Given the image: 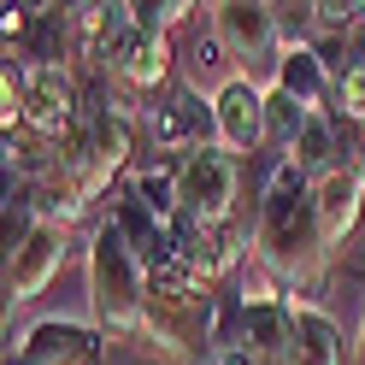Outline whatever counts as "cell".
<instances>
[{"label":"cell","instance_id":"obj_1","mask_svg":"<svg viewBox=\"0 0 365 365\" xmlns=\"http://www.w3.org/2000/svg\"><path fill=\"white\" fill-rule=\"evenodd\" d=\"M254 259L294 301H312L324 271H330V242H324V224H318L312 177L294 159H283L277 177H271V195H265L259 224H254Z\"/></svg>","mask_w":365,"mask_h":365},{"label":"cell","instance_id":"obj_2","mask_svg":"<svg viewBox=\"0 0 365 365\" xmlns=\"http://www.w3.org/2000/svg\"><path fill=\"white\" fill-rule=\"evenodd\" d=\"M218 318H224V289L200 283L182 259L153 271L148 318L135 348L153 354L159 365H212L218 354Z\"/></svg>","mask_w":365,"mask_h":365},{"label":"cell","instance_id":"obj_3","mask_svg":"<svg viewBox=\"0 0 365 365\" xmlns=\"http://www.w3.org/2000/svg\"><path fill=\"white\" fill-rule=\"evenodd\" d=\"M148 294H153L148 265L101 218L95 236H88V312H95V330L106 341H135L142 336V318H148Z\"/></svg>","mask_w":365,"mask_h":365},{"label":"cell","instance_id":"obj_4","mask_svg":"<svg viewBox=\"0 0 365 365\" xmlns=\"http://www.w3.org/2000/svg\"><path fill=\"white\" fill-rule=\"evenodd\" d=\"M242 177H247V159H236L230 148H195L177 159V195H182V212L200 218V224H236L242 218Z\"/></svg>","mask_w":365,"mask_h":365},{"label":"cell","instance_id":"obj_5","mask_svg":"<svg viewBox=\"0 0 365 365\" xmlns=\"http://www.w3.org/2000/svg\"><path fill=\"white\" fill-rule=\"evenodd\" d=\"M135 130L153 142V153H195V148H207L218 142V124H212V101L200 95V88L189 83H171L165 95H153L142 106V118H135Z\"/></svg>","mask_w":365,"mask_h":365},{"label":"cell","instance_id":"obj_6","mask_svg":"<svg viewBox=\"0 0 365 365\" xmlns=\"http://www.w3.org/2000/svg\"><path fill=\"white\" fill-rule=\"evenodd\" d=\"M212 36L242 65H277L283 59L277 6H265V0H224V6H212Z\"/></svg>","mask_w":365,"mask_h":365},{"label":"cell","instance_id":"obj_7","mask_svg":"<svg viewBox=\"0 0 365 365\" xmlns=\"http://www.w3.org/2000/svg\"><path fill=\"white\" fill-rule=\"evenodd\" d=\"M65 254H71V230L41 218L36 230H30V236L6 254V301H12V307L36 301V294H41V289H48L59 271H65Z\"/></svg>","mask_w":365,"mask_h":365},{"label":"cell","instance_id":"obj_8","mask_svg":"<svg viewBox=\"0 0 365 365\" xmlns=\"http://www.w3.org/2000/svg\"><path fill=\"white\" fill-rule=\"evenodd\" d=\"M265 95L254 77H224L212 95V124H218V148H230L236 159L265 153Z\"/></svg>","mask_w":365,"mask_h":365},{"label":"cell","instance_id":"obj_9","mask_svg":"<svg viewBox=\"0 0 365 365\" xmlns=\"http://www.w3.org/2000/svg\"><path fill=\"white\" fill-rule=\"evenodd\" d=\"M101 330L77 324V318H41V324L24 330L18 354L6 365H101Z\"/></svg>","mask_w":365,"mask_h":365},{"label":"cell","instance_id":"obj_10","mask_svg":"<svg viewBox=\"0 0 365 365\" xmlns=\"http://www.w3.org/2000/svg\"><path fill=\"white\" fill-rule=\"evenodd\" d=\"M312 200H318L324 242H330V254H336V247L359 230V218H365V177L348 171V165H330L324 177H312Z\"/></svg>","mask_w":365,"mask_h":365},{"label":"cell","instance_id":"obj_11","mask_svg":"<svg viewBox=\"0 0 365 365\" xmlns=\"http://www.w3.org/2000/svg\"><path fill=\"white\" fill-rule=\"evenodd\" d=\"M271 88L307 112H336V77L318 48H283V59L271 65Z\"/></svg>","mask_w":365,"mask_h":365},{"label":"cell","instance_id":"obj_12","mask_svg":"<svg viewBox=\"0 0 365 365\" xmlns=\"http://www.w3.org/2000/svg\"><path fill=\"white\" fill-rule=\"evenodd\" d=\"M341 324L318 301H294V348L289 365H341Z\"/></svg>","mask_w":365,"mask_h":365},{"label":"cell","instance_id":"obj_13","mask_svg":"<svg viewBox=\"0 0 365 365\" xmlns=\"http://www.w3.org/2000/svg\"><path fill=\"white\" fill-rule=\"evenodd\" d=\"M289 159H294L307 177H324L330 165H341V118H336V112H312Z\"/></svg>","mask_w":365,"mask_h":365},{"label":"cell","instance_id":"obj_14","mask_svg":"<svg viewBox=\"0 0 365 365\" xmlns=\"http://www.w3.org/2000/svg\"><path fill=\"white\" fill-rule=\"evenodd\" d=\"M124 189H130L135 200H142L148 212H159L165 224L182 212V195H177V159H171V165H153V171H135V177L124 182Z\"/></svg>","mask_w":365,"mask_h":365},{"label":"cell","instance_id":"obj_15","mask_svg":"<svg viewBox=\"0 0 365 365\" xmlns=\"http://www.w3.org/2000/svg\"><path fill=\"white\" fill-rule=\"evenodd\" d=\"M336 118L341 124H365V59L336 77Z\"/></svg>","mask_w":365,"mask_h":365},{"label":"cell","instance_id":"obj_16","mask_svg":"<svg viewBox=\"0 0 365 365\" xmlns=\"http://www.w3.org/2000/svg\"><path fill=\"white\" fill-rule=\"evenodd\" d=\"M359 365H365V330H359Z\"/></svg>","mask_w":365,"mask_h":365}]
</instances>
